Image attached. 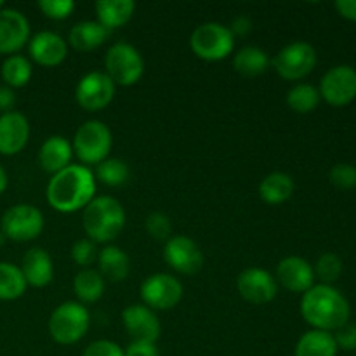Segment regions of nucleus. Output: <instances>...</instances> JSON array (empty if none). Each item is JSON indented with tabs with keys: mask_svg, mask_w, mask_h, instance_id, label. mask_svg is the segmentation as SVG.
<instances>
[{
	"mask_svg": "<svg viewBox=\"0 0 356 356\" xmlns=\"http://www.w3.org/2000/svg\"><path fill=\"white\" fill-rule=\"evenodd\" d=\"M163 259L181 275H197L204 268V254L197 242L184 235L170 236L163 247Z\"/></svg>",
	"mask_w": 356,
	"mask_h": 356,
	"instance_id": "12",
	"label": "nucleus"
},
{
	"mask_svg": "<svg viewBox=\"0 0 356 356\" xmlns=\"http://www.w3.org/2000/svg\"><path fill=\"white\" fill-rule=\"evenodd\" d=\"M2 7H3V2H2V0H0V9H2Z\"/></svg>",
	"mask_w": 356,
	"mask_h": 356,
	"instance_id": "46",
	"label": "nucleus"
},
{
	"mask_svg": "<svg viewBox=\"0 0 356 356\" xmlns=\"http://www.w3.org/2000/svg\"><path fill=\"white\" fill-rule=\"evenodd\" d=\"M31 73H33V68H31L30 59L21 54L9 56L2 63V80L10 89H19L26 86L31 79Z\"/></svg>",
	"mask_w": 356,
	"mask_h": 356,
	"instance_id": "29",
	"label": "nucleus"
},
{
	"mask_svg": "<svg viewBox=\"0 0 356 356\" xmlns=\"http://www.w3.org/2000/svg\"><path fill=\"white\" fill-rule=\"evenodd\" d=\"M7 183H9V179H7L6 169H3V167L0 165V195H2L3 191L7 190Z\"/></svg>",
	"mask_w": 356,
	"mask_h": 356,
	"instance_id": "44",
	"label": "nucleus"
},
{
	"mask_svg": "<svg viewBox=\"0 0 356 356\" xmlns=\"http://www.w3.org/2000/svg\"><path fill=\"white\" fill-rule=\"evenodd\" d=\"M115 97V83L104 72H90L79 80L75 99L86 111L104 110Z\"/></svg>",
	"mask_w": 356,
	"mask_h": 356,
	"instance_id": "11",
	"label": "nucleus"
},
{
	"mask_svg": "<svg viewBox=\"0 0 356 356\" xmlns=\"http://www.w3.org/2000/svg\"><path fill=\"white\" fill-rule=\"evenodd\" d=\"M141 298L149 309H172L183 298V284L174 275L155 273L141 284Z\"/></svg>",
	"mask_w": 356,
	"mask_h": 356,
	"instance_id": "10",
	"label": "nucleus"
},
{
	"mask_svg": "<svg viewBox=\"0 0 356 356\" xmlns=\"http://www.w3.org/2000/svg\"><path fill=\"white\" fill-rule=\"evenodd\" d=\"M233 37H245L252 31V19L249 16H238L232 21V26H228Z\"/></svg>",
	"mask_w": 356,
	"mask_h": 356,
	"instance_id": "41",
	"label": "nucleus"
},
{
	"mask_svg": "<svg viewBox=\"0 0 356 356\" xmlns=\"http://www.w3.org/2000/svg\"><path fill=\"white\" fill-rule=\"evenodd\" d=\"M278 75L285 80H301L309 75L316 65V51L308 42L287 44L271 61Z\"/></svg>",
	"mask_w": 356,
	"mask_h": 356,
	"instance_id": "9",
	"label": "nucleus"
},
{
	"mask_svg": "<svg viewBox=\"0 0 356 356\" xmlns=\"http://www.w3.org/2000/svg\"><path fill=\"white\" fill-rule=\"evenodd\" d=\"M73 156L72 143L63 136H51L44 141L38 152V163L49 174H58L70 165Z\"/></svg>",
	"mask_w": 356,
	"mask_h": 356,
	"instance_id": "21",
	"label": "nucleus"
},
{
	"mask_svg": "<svg viewBox=\"0 0 356 356\" xmlns=\"http://www.w3.org/2000/svg\"><path fill=\"white\" fill-rule=\"evenodd\" d=\"M26 280L17 266L0 263V301H14L26 292Z\"/></svg>",
	"mask_w": 356,
	"mask_h": 356,
	"instance_id": "30",
	"label": "nucleus"
},
{
	"mask_svg": "<svg viewBox=\"0 0 356 356\" xmlns=\"http://www.w3.org/2000/svg\"><path fill=\"white\" fill-rule=\"evenodd\" d=\"M2 233L13 242H30L44 229V214L35 205L17 204L7 209L2 216Z\"/></svg>",
	"mask_w": 356,
	"mask_h": 356,
	"instance_id": "8",
	"label": "nucleus"
},
{
	"mask_svg": "<svg viewBox=\"0 0 356 356\" xmlns=\"http://www.w3.org/2000/svg\"><path fill=\"white\" fill-rule=\"evenodd\" d=\"M320 103V92L309 83H298L287 92V104L298 113H309Z\"/></svg>",
	"mask_w": 356,
	"mask_h": 356,
	"instance_id": "32",
	"label": "nucleus"
},
{
	"mask_svg": "<svg viewBox=\"0 0 356 356\" xmlns=\"http://www.w3.org/2000/svg\"><path fill=\"white\" fill-rule=\"evenodd\" d=\"M82 225L89 240L108 243L117 238L125 226V211L113 197H94L82 214Z\"/></svg>",
	"mask_w": 356,
	"mask_h": 356,
	"instance_id": "3",
	"label": "nucleus"
},
{
	"mask_svg": "<svg viewBox=\"0 0 356 356\" xmlns=\"http://www.w3.org/2000/svg\"><path fill=\"white\" fill-rule=\"evenodd\" d=\"M238 294L250 305H268L278 294L273 275L263 268H247L236 278Z\"/></svg>",
	"mask_w": 356,
	"mask_h": 356,
	"instance_id": "14",
	"label": "nucleus"
},
{
	"mask_svg": "<svg viewBox=\"0 0 356 356\" xmlns=\"http://www.w3.org/2000/svg\"><path fill=\"white\" fill-rule=\"evenodd\" d=\"M271 59L263 49L259 47H243L233 58V68L243 76H259L266 73L270 68Z\"/></svg>",
	"mask_w": 356,
	"mask_h": 356,
	"instance_id": "28",
	"label": "nucleus"
},
{
	"mask_svg": "<svg viewBox=\"0 0 356 356\" xmlns=\"http://www.w3.org/2000/svg\"><path fill=\"white\" fill-rule=\"evenodd\" d=\"M14 104H16L14 89H10L7 86H0V111L2 113H9V111H13Z\"/></svg>",
	"mask_w": 356,
	"mask_h": 356,
	"instance_id": "42",
	"label": "nucleus"
},
{
	"mask_svg": "<svg viewBox=\"0 0 356 356\" xmlns=\"http://www.w3.org/2000/svg\"><path fill=\"white\" fill-rule=\"evenodd\" d=\"M294 179L285 172H271L261 181L259 197L270 205H280L294 193Z\"/></svg>",
	"mask_w": 356,
	"mask_h": 356,
	"instance_id": "25",
	"label": "nucleus"
},
{
	"mask_svg": "<svg viewBox=\"0 0 356 356\" xmlns=\"http://www.w3.org/2000/svg\"><path fill=\"white\" fill-rule=\"evenodd\" d=\"M90 325V315L80 302L66 301L52 312L49 318V334L63 346H70L82 339Z\"/></svg>",
	"mask_w": 356,
	"mask_h": 356,
	"instance_id": "5",
	"label": "nucleus"
},
{
	"mask_svg": "<svg viewBox=\"0 0 356 356\" xmlns=\"http://www.w3.org/2000/svg\"><path fill=\"white\" fill-rule=\"evenodd\" d=\"M28 52L35 63L52 68L65 61L68 56V45L61 35L54 31H40L28 44Z\"/></svg>",
	"mask_w": 356,
	"mask_h": 356,
	"instance_id": "19",
	"label": "nucleus"
},
{
	"mask_svg": "<svg viewBox=\"0 0 356 356\" xmlns=\"http://www.w3.org/2000/svg\"><path fill=\"white\" fill-rule=\"evenodd\" d=\"M277 282L284 289L291 292H302L313 287L315 282V271H313L312 264L306 259L299 256H289L278 263L277 266Z\"/></svg>",
	"mask_w": 356,
	"mask_h": 356,
	"instance_id": "18",
	"label": "nucleus"
},
{
	"mask_svg": "<svg viewBox=\"0 0 356 356\" xmlns=\"http://www.w3.org/2000/svg\"><path fill=\"white\" fill-rule=\"evenodd\" d=\"M38 9L47 16L49 19H66L75 10V2L73 0H40L37 3Z\"/></svg>",
	"mask_w": 356,
	"mask_h": 356,
	"instance_id": "35",
	"label": "nucleus"
},
{
	"mask_svg": "<svg viewBox=\"0 0 356 356\" xmlns=\"http://www.w3.org/2000/svg\"><path fill=\"white\" fill-rule=\"evenodd\" d=\"M19 270L26 284L37 289L47 287L54 277L51 256H49L47 250L40 249V247H33L24 254Z\"/></svg>",
	"mask_w": 356,
	"mask_h": 356,
	"instance_id": "20",
	"label": "nucleus"
},
{
	"mask_svg": "<svg viewBox=\"0 0 356 356\" xmlns=\"http://www.w3.org/2000/svg\"><path fill=\"white\" fill-rule=\"evenodd\" d=\"M97 14V23L108 31L120 28L131 21L136 3L132 0H99L94 6Z\"/></svg>",
	"mask_w": 356,
	"mask_h": 356,
	"instance_id": "22",
	"label": "nucleus"
},
{
	"mask_svg": "<svg viewBox=\"0 0 356 356\" xmlns=\"http://www.w3.org/2000/svg\"><path fill=\"white\" fill-rule=\"evenodd\" d=\"M350 313L346 298L330 285H313L302 294L301 315L315 330H337L350 322Z\"/></svg>",
	"mask_w": 356,
	"mask_h": 356,
	"instance_id": "2",
	"label": "nucleus"
},
{
	"mask_svg": "<svg viewBox=\"0 0 356 356\" xmlns=\"http://www.w3.org/2000/svg\"><path fill=\"white\" fill-rule=\"evenodd\" d=\"M104 70L115 86L131 87L141 80L145 61L138 49L127 42H118L108 49L104 56Z\"/></svg>",
	"mask_w": 356,
	"mask_h": 356,
	"instance_id": "6",
	"label": "nucleus"
},
{
	"mask_svg": "<svg viewBox=\"0 0 356 356\" xmlns=\"http://www.w3.org/2000/svg\"><path fill=\"white\" fill-rule=\"evenodd\" d=\"M6 235H3V233L2 232H0V247H2L3 245V243H6Z\"/></svg>",
	"mask_w": 356,
	"mask_h": 356,
	"instance_id": "45",
	"label": "nucleus"
},
{
	"mask_svg": "<svg viewBox=\"0 0 356 356\" xmlns=\"http://www.w3.org/2000/svg\"><path fill=\"white\" fill-rule=\"evenodd\" d=\"M337 348L346 351H355L356 350V325L355 323H344L343 327L336 330V336H334Z\"/></svg>",
	"mask_w": 356,
	"mask_h": 356,
	"instance_id": "39",
	"label": "nucleus"
},
{
	"mask_svg": "<svg viewBox=\"0 0 356 356\" xmlns=\"http://www.w3.org/2000/svg\"><path fill=\"white\" fill-rule=\"evenodd\" d=\"M108 37V30L97 21H82L70 30L68 42L80 52H89L101 47Z\"/></svg>",
	"mask_w": 356,
	"mask_h": 356,
	"instance_id": "24",
	"label": "nucleus"
},
{
	"mask_svg": "<svg viewBox=\"0 0 356 356\" xmlns=\"http://www.w3.org/2000/svg\"><path fill=\"white\" fill-rule=\"evenodd\" d=\"M129 176H131L129 165L125 162H122L120 159L103 160V162L96 165V174H94V177L97 181H101L104 186L110 188L124 186L129 181Z\"/></svg>",
	"mask_w": 356,
	"mask_h": 356,
	"instance_id": "31",
	"label": "nucleus"
},
{
	"mask_svg": "<svg viewBox=\"0 0 356 356\" xmlns=\"http://www.w3.org/2000/svg\"><path fill=\"white\" fill-rule=\"evenodd\" d=\"M96 193V177L86 165L70 163L61 172L54 174L47 184V202L61 214L86 209Z\"/></svg>",
	"mask_w": 356,
	"mask_h": 356,
	"instance_id": "1",
	"label": "nucleus"
},
{
	"mask_svg": "<svg viewBox=\"0 0 356 356\" xmlns=\"http://www.w3.org/2000/svg\"><path fill=\"white\" fill-rule=\"evenodd\" d=\"M72 259L79 264L82 270L89 268L97 259L96 243L89 238H80L72 247Z\"/></svg>",
	"mask_w": 356,
	"mask_h": 356,
	"instance_id": "36",
	"label": "nucleus"
},
{
	"mask_svg": "<svg viewBox=\"0 0 356 356\" xmlns=\"http://www.w3.org/2000/svg\"><path fill=\"white\" fill-rule=\"evenodd\" d=\"M122 322L132 341L139 343H156L160 337V320L153 309L145 305H131L122 312Z\"/></svg>",
	"mask_w": 356,
	"mask_h": 356,
	"instance_id": "15",
	"label": "nucleus"
},
{
	"mask_svg": "<svg viewBox=\"0 0 356 356\" xmlns=\"http://www.w3.org/2000/svg\"><path fill=\"white\" fill-rule=\"evenodd\" d=\"M313 271H315L316 277H318L323 284L329 285L332 284V282H336L337 278L341 277V273H343V261H341V257L336 256V254L327 252L318 257L316 266Z\"/></svg>",
	"mask_w": 356,
	"mask_h": 356,
	"instance_id": "33",
	"label": "nucleus"
},
{
	"mask_svg": "<svg viewBox=\"0 0 356 356\" xmlns=\"http://www.w3.org/2000/svg\"><path fill=\"white\" fill-rule=\"evenodd\" d=\"M190 47L204 61H221L232 54L235 47V37L228 26L221 23H204L193 30L190 37Z\"/></svg>",
	"mask_w": 356,
	"mask_h": 356,
	"instance_id": "7",
	"label": "nucleus"
},
{
	"mask_svg": "<svg viewBox=\"0 0 356 356\" xmlns=\"http://www.w3.org/2000/svg\"><path fill=\"white\" fill-rule=\"evenodd\" d=\"M320 97L334 106H343L356 97V70L348 65L330 68L320 80Z\"/></svg>",
	"mask_w": 356,
	"mask_h": 356,
	"instance_id": "13",
	"label": "nucleus"
},
{
	"mask_svg": "<svg viewBox=\"0 0 356 356\" xmlns=\"http://www.w3.org/2000/svg\"><path fill=\"white\" fill-rule=\"evenodd\" d=\"M82 356H124V350L117 343L108 339H99L90 343L83 350Z\"/></svg>",
	"mask_w": 356,
	"mask_h": 356,
	"instance_id": "38",
	"label": "nucleus"
},
{
	"mask_svg": "<svg viewBox=\"0 0 356 356\" xmlns=\"http://www.w3.org/2000/svg\"><path fill=\"white\" fill-rule=\"evenodd\" d=\"M30 40V23L17 9H0V54H10L24 47Z\"/></svg>",
	"mask_w": 356,
	"mask_h": 356,
	"instance_id": "16",
	"label": "nucleus"
},
{
	"mask_svg": "<svg viewBox=\"0 0 356 356\" xmlns=\"http://www.w3.org/2000/svg\"><path fill=\"white\" fill-rule=\"evenodd\" d=\"M73 292L79 298L80 305L97 302L104 294V278L101 277L99 271L92 270V268L80 270L73 280Z\"/></svg>",
	"mask_w": 356,
	"mask_h": 356,
	"instance_id": "27",
	"label": "nucleus"
},
{
	"mask_svg": "<svg viewBox=\"0 0 356 356\" xmlns=\"http://www.w3.org/2000/svg\"><path fill=\"white\" fill-rule=\"evenodd\" d=\"M296 356H336L337 344L330 332L309 330L296 344Z\"/></svg>",
	"mask_w": 356,
	"mask_h": 356,
	"instance_id": "26",
	"label": "nucleus"
},
{
	"mask_svg": "<svg viewBox=\"0 0 356 356\" xmlns=\"http://www.w3.org/2000/svg\"><path fill=\"white\" fill-rule=\"evenodd\" d=\"M145 228L146 233L159 242H167L172 236V221L162 212H152L145 219Z\"/></svg>",
	"mask_w": 356,
	"mask_h": 356,
	"instance_id": "34",
	"label": "nucleus"
},
{
	"mask_svg": "<svg viewBox=\"0 0 356 356\" xmlns=\"http://www.w3.org/2000/svg\"><path fill=\"white\" fill-rule=\"evenodd\" d=\"M99 273L104 280L122 282L129 277L131 271V259L120 247L108 245L97 254Z\"/></svg>",
	"mask_w": 356,
	"mask_h": 356,
	"instance_id": "23",
	"label": "nucleus"
},
{
	"mask_svg": "<svg viewBox=\"0 0 356 356\" xmlns=\"http://www.w3.org/2000/svg\"><path fill=\"white\" fill-rule=\"evenodd\" d=\"M124 356H159V350L153 343H139L132 341L124 351Z\"/></svg>",
	"mask_w": 356,
	"mask_h": 356,
	"instance_id": "40",
	"label": "nucleus"
},
{
	"mask_svg": "<svg viewBox=\"0 0 356 356\" xmlns=\"http://www.w3.org/2000/svg\"><path fill=\"white\" fill-rule=\"evenodd\" d=\"M336 9L346 19L356 21V0H337Z\"/></svg>",
	"mask_w": 356,
	"mask_h": 356,
	"instance_id": "43",
	"label": "nucleus"
},
{
	"mask_svg": "<svg viewBox=\"0 0 356 356\" xmlns=\"http://www.w3.org/2000/svg\"><path fill=\"white\" fill-rule=\"evenodd\" d=\"M30 139L28 118L19 111L0 115V153L6 156L17 155Z\"/></svg>",
	"mask_w": 356,
	"mask_h": 356,
	"instance_id": "17",
	"label": "nucleus"
},
{
	"mask_svg": "<svg viewBox=\"0 0 356 356\" xmlns=\"http://www.w3.org/2000/svg\"><path fill=\"white\" fill-rule=\"evenodd\" d=\"M113 145L110 127L101 120H87L76 129L72 148L76 159L86 165H97L108 159Z\"/></svg>",
	"mask_w": 356,
	"mask_h": 356,
	"instance_id": "4",
	"label": "nucleus"
},
{
	"mask_svg": "<svg viewBox=\"0 0 356 356\" xmlns=\"http://www.w3.org/2000/svg\"><path fill=\"white\" fill-rule=\"evenodd\" d=\"M329 179L341 190H351L356 186V167L351 163H337L330 169Z\"/></svg>",
	"mask_w": 356,
	"mask_h": 356,
	"instance_id": "37",
	"label": "nucleus"
}]
</instances>
